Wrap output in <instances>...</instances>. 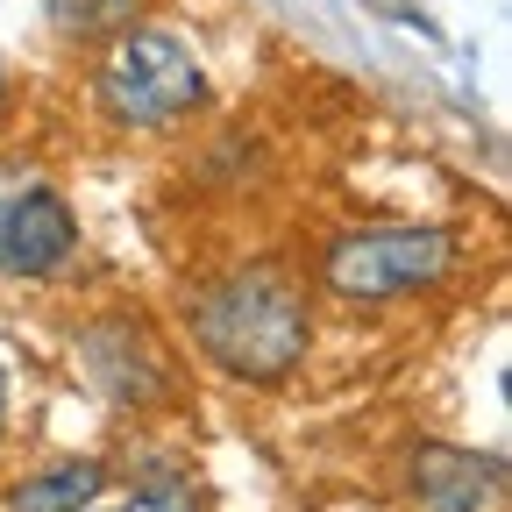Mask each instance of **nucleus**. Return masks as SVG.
Here are the masks:
<instances>
[{
	"label": "nucleus",
	"mask_w": 512,
	"mask_h": 512,
	"mask_svg": "<svg viewBox=\"0 0 512 512\" xmlns=\"http://www.w3.org/2000/svg\"><path fill=\"white\" fill-rule=\"evenodd\" d=\"M192 342L228 377H285L306 356V292L278 264L228 271L192 299Z\"/></svg>",
	"instance_id": "obj_1"
},
{
	"label": "nucleus",
	"mask_w": 512,
	"mask_h": 512,
	"mask_svg": "<svg viewBox=\"0 0 512 512\" xmlns=\"http://www.w3.org/2000/svg\"><path fill=\"white\" fill-rule=\"evenodd\" d=\"M207 100V72L178 36L164 29H121L100 64V107L121 128H171Z\"/></svg>",
	"instance_id": "obj_2"
},
{
	"label": "nucleus",
	"mask_w": 512,
	"mask_h": 512,
	"mask_svg": "<svg viewBox=\"0 0 512 512\" xmlns=\"http://www.w3.org/2000/svg\"><path fill=\"white\" fill-rule=\"evenodd\" d=\"M456 264V242L441 228H413V221H384V228H349L328 242L320 256V278L342 299H406L434 278H448Z\"/></svg>",
	"instance_id": "obj_3"
},
{
	"label": "nucleus",
	"mask_w": 512,
	"mask_h": 512,
	"mask_svg": "<svg viewBox=\"0 0 512 512\" xmlns=\"http://www.w3.org/2000/svg\"><path fill=\"white\" fill-rule=\"evenodd\" d=\"M79 256V221L64 192L22 164H0V271L15 278H50Z\"/></svg>",
	"instance_id": "obj_4"
},
{
	"label": "nucleus",
	"mask_w": 512,
	"mask_h": 512,
	"mask_svg": "<svg viewBox=\"0 0 512 512\" xmlns=\"http://www.w3.org/2000/svg\"><path fill=\"white\" fill-rule=\"evenodd\" d=\"M79 356H86V377L107 399H121V406L164 399V363H157V349H150V335L136 328V320H121V313L93 320V328L79 335Z\"/></svg>",
	"instance_id": "obj_5"
},
{
	"label": "nucleus",
	"mask_w": 512,
	"mask_h": 512,
	"mask_svg": "<svg viewBox=\"0 0 512 512\" xmlns=\"http://www.w3.org/2000/svg\"><path fill=\"white\" fill-rule=\"evenodd\" d=\"M413 491L427 512H491L498 491H505V463L498 456H477V448H441L427 441L413 456Z\"/></svg>",
	"instance_id": "obj_6"
},
{
	"label": "nucleus",
	"mask_w": 512,
	"mask_h": 512,
	"mask_svg": "<svg viewBox=\"0 0 512 512\" xmlns=\"http://www.w3.org/2000/svg\"><path fill=\"white\" fill-rule=\"evenodd\" d=\"M100 484H107L100 463H57V470H43V477L8 491V512H86L100 498Z\"/></svg>",
	"instance_id": "obj_7"
},
{
	"label": "nucleus",
	"mask_w": 512,
	"mask_h": 512,
	"mask_svg": "<svg viewBox=\"0 0 512 512\" xmlns=\"http://www.w3.org/2000/svg\"><path fill=\"white\" fill-rule=\"evenodd\" d=\"M57 29L72 36H100V29H128V15H136V0H50Z\"/></svg>",
	"instance_id": "obj_8"
},
{
	"label": "nucleus",
	"mask_w": 512,
	"mask_h": 512,
	"mask_svg": "<svg viewBox=\"0 0 512 512\" xmlns=\"http://www.w3.org/2000/svg\"><path fill=\"white\" fill-rule=\"evenodd\" d=\"M121 512H200V491H192L185 477H157L150 491H136Z\"/></svg>",
	"instance_id": "obj_9"
},
{
	"label": "nucleus",
	"mask_w": 512,
	"mask_h": 512,
	"mask_svg": "<svg viewBox=\"0 0 512 512\" xmlns=\"http://www.w3.org/2000/svg\"><path fill=\"white\" fill-rule=\"evenodd\" d=\"M0 427H8V377H0Z\"/></svg>",
	"instance_id": "obj_10"
},
{
	"label": "nucleus",
	"mask_w": 512,
	"mask_h": 512,
	"mask_svg": "<svg viewBox=\"0 0 512 512\" xmlns=\"http://www.w3.org/2000/svg\"><path fill=\"white\" fill-rule=\"evenodd\" d=\"M0 107H8V64H0Z\"/></svg>",
	"instance_id": "obj_11"
}]
</instances>
